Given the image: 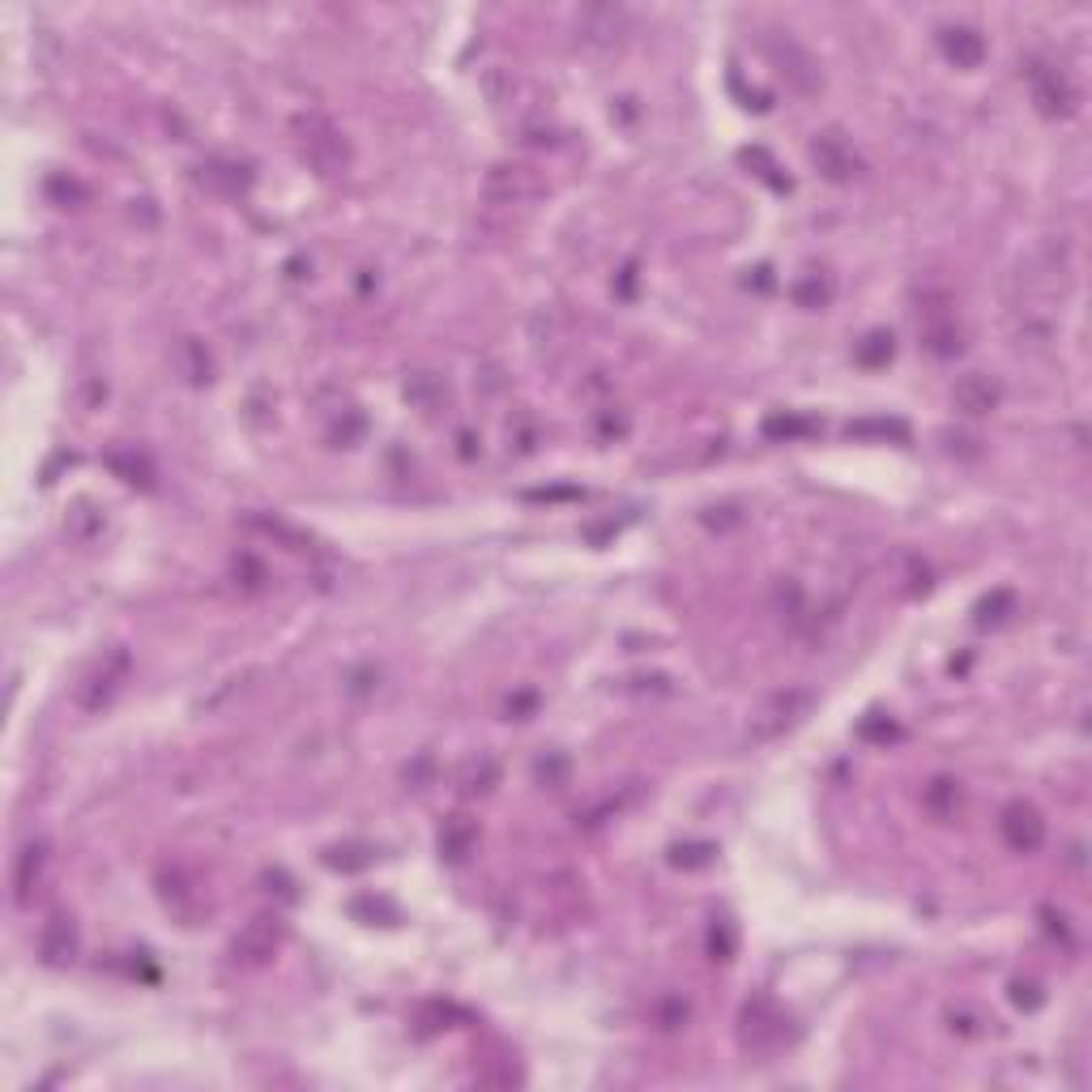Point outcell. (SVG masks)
<instances>
[{
  "mask_svg": "<svg viewBox=\"0 0 1092 1092\" xmlns=\"http://www.w3.org/2000/svg\"><path fill=\"white\" fill-rule=\"evenodd\" d=\"M129 674H132L129 649L125 645L107 649V653H98L94 666L78 679V687H73V701H78L81 713H103V708L120 696V687L129 683Z\"/></svg>",
  "mask_w": 1092,
  "mask_h": 1092,
  "instance_id": "cell-1",
  "label": "cell"
},
{
  "mask_svg": "<svg viewBox=\"0 0 1092 1092\" xmlns=\"http://www.w3.org/2000/svg\"><path fill=\"white\" fill-rule=\"evenodd\" d=\"M294 132H299V145H303V158L316 176H341L350 163V145L341 137V129L334 125L329 116L321 112H308L294 120Z\"/></svg>",
  "mask_w": 1092,
  "mask_h": 1092,
  "instance_id": "cell-2",
  "label": "cell"
},
{
  "mask_svg": "<svg viewBox=\"0 0 1092 1092\" xmlns=\"http://www.w3.org/2000/svg\"><path fill=\"white\" fill-rule=\"evenodd\" d=\"M815 704V696L806 692V687H785V692H777V696H768L764 704L755 708L752 713V739L755 743H768V739H781L785 730H794L799 726V721L806 717V708Z\"/></svg>",
  "mask_w": 1092,
  "mask_h": 1092,
  "instance_id": "cell-3",
  "label": "cell"
},
{
  "mask_svg": "<svg viewBox=\"0 0 1092 1092\" xmlns=\"http://www.w3.org/2000/svg\"><path fill=\"white\" fill-rule=\"evenodd\" d=\"M764 52H768V60L785 73V81H790L799 94H819V85H824V73H819V60L806 52L799 39H790V34H777V39L764 43Z\"/></svg>",
  "mask_w": 1092,
  "mask_h": 1092,
  "instance_id": "cell-4",
  "label": "cell"
},
{
  "mask_svg": "<svg viewBox=\"0 0 1092 1092\" xmlns=\"http://www.w3.org/2000/svg\"><path fill=\"white\" fill-rule=\"evenodd\" d=\"M1024 78H1028V90H1033V103H1037L1041 116H1071L1075 112L1079 94H1075V85L1066 81L1063 69L1046 65V60H1028Z\"/></svg>",
  "mask_w": 1092,
  "mask_h": 1092,
  "instance_id": "cell-5",
  "label": "cell"
},
{
  "mask_svg": "<svg viewBox=\"0 0 1092 1092\" xmlns=\"http://www.w3.org/2000/svg\"><path fill=\"white\" fill-rule=\"evenodd\" d=\"M739 1041H743L747 1050H755V1054L777 1050L781 1041H785V1015L772 1008L768 999H752L743 1008V1020H739Z\"/></svg>",
  "mask_w": 1092,
  "mask_h": 1092,
  "instance_id": "cell-6",
  "label": "cell"
},
{
  "mask_svg": "<svg viewBox=\"0 0 1092 1092\" xmlns=\"http://www.w3.org/2000/svg\"><path fill=\"white\" fill-rule=\"evenodd\" d=\"M278 939H282V922H278V917H269V913H261V917H252V922L235 935V943H231V956H235V964L256 968V964H265L269 956H274Z\"/></svg>",
  "mask_w": 1092,
  "mask_h": 1092,
  "instance_id": "cell-7",
  "label": "cell"
},
{
  "mask_svg": "<svg viewBox=\"0 0 1092 1092\" xmlns=\"http://www.w3.org/2000/svg\"><path fill=\"white\" fill-rule=\"evenodd\" d=\"M811 163L819 167V176L832 180V183L854 180V176H858V167H862V163H858V154L850 150V141H845L837 129L819 132V137L811 141Z\"/></svg>",
  "mask_w": 1092,
  "mask_h": 1092,
  "instance_id": "cell-8",
  "label": "cell"
},
{
  "mask_svg": "<svg viewBox=\"0 0 1092 1092\" xmlns=\"http://www.w3.org/2000/svg\"><path fill=\"white\" fill-rule=\"evenodd\" d=\"M999 832L1015 854H1033V850H1041V841H1046V819H1041L1028 803H1012L999 819Z\"/></svg>",
  "mask_w": 1092,
  "mask_h": 1092,
  "instance_id": "cell-9",
  "label": "cell"
},
{
  "mask_svg": "<svg viewBox=\"0 0 1092 1092\" xmlns=\"http://www.w3.org/2000/svg\"><path fill=\"white\" fill-rule=\"evenodd\" d=\"M939 47L956 69H977L981 60H986V39H981L977 26H943Z\"/></svg>",
  "mask_w": 1092,
  "mask_h": 1092,
  "instance_id": "cell-10",
  "label": "cell"
},
{
  "mask_svg": "<svg viewBox=\"0 0 1092 1092\" xmlns=\"http://www.w3.org/2000/svg\"><path fill=\"white\" fill-rule=\"evenodd\" d=\"M952 401H956V410L961 414H990L999 406V385L990 376H981V372H973V376H961L956 380V389H952Z\"/></svg>",
  "mask_w": 1092,
  "mask_h": 1092,
  "instance_id": "cell-11",
  "label": "cell"
},
{
  "mask_svg": "<svg viewBox=\"0 0 1092 1092\" xmlns=\"http://www.w3.org/2000/svg\"><path fill=\"white\" fill-rule=\"evenodd\" d=\"M196 183H201L205 192H218V196H239V192L252 183V171L239 167V163H223V158H210V163L196 167Z\"/></svg>",
  "mask_w": 1092,
  "mask_h": 1092,
  "instance_id": "cell-12",
  "label": "cell"
},
{
  "mask_svg": "<svg viewBox=\"0 0 1092 1092\" xmlns=\"http://www.w3.org/2000/svg\"><path fill=\"white\" fill-rule=\"evenodd\" d=\"M39 952L47 964H69L73 952H78V930H73V917H52L43 926V939H39Z\"/></svg>",
  "mask_w": 1092,
  "mask_h": 1092,
  "instance_id": "cell-13",
  "label": "cell"
},
{
  "mask_svg": "<svg viewBox=\"0 0 1092 1092\" xmlns=\"http://www.w3.org/2000/svg\"><path fill=\"white\" fill-rule=\"evenodd\" d=\"M491 196H508V201H521V196H534L543 183L530 167H495L491 171Z\"/></svg>",
  "mask_w": 1092,
  "mask_h": 1092,
  "instance_id": "cell-14",
  "label": "cell"
},
{
  "mask_svg": "<svg viewBox=\"0 0 1092 1092\" xmlns=\"http://www.w3.org/2000/svg\"><path fill=\"white\" fill-rule=\"evenodd\" d=\"M43 862H47V845H43V841H30L26 850L18 854V866H14V888H18V901H30V888L39 883Z\"/></svg>",
  "mask_w": 1092,
  "mask_h": 1092,
  "instance_id": "cell-15",
  "label": "cell"
},
{
  "mask_svg": "<svg viewBox=\"0 0 1092 1092\" xmlns=\"http://www.w3.org/2000/svg\"><path fill=\"white\" fill-rule=\"evenodd\" d=\"M474 841H478V828L465 815H452L444 832H440V854H444L448 862H461V858L474 850Z\"/></svg>",
  "mask_w": 1092,
  "mask_h": 1092,
  "instance_id": "cell-16",
  "label": "cell"
},
{
  "mask_svg": "<svg viewBox=\"0 0 1092 1092\" xmlns=\"http://www.w3.org/2000/svg\"><path fill=\"white\" fill-rule=\"evenodd\" d=\"M619 26H623L619 9H585L581 14V30H585V39H594V43L619 39Z\"/></svg>",
  "mask_w": 1092,
  "mask_h": 1092,
  "instance_id": "cell-17",
  "label": "cell"
},
{
  "mask_svg": "<svg viewBox=\"0 0 1092 1092\" xmlns=\"http://www.w3.org/2000/svg\"><path fill=\"white\" fill-rule=\"evenodd\" d=\"M406 397L414 401V406L432 410V406H440V401L448 397V389H444V380H440L436 372H414L406 380Z\"/></svg>",
  "mask_w": 1092,
  "mask_h": 1092,
  "instance_id": "cell-18",
  "label": "cell"
},
{
  "mask_svg": "<svg viewBox=\"0 0 1092 1092\" xmlns=\"http://www.w3.org/2000/svg\"><path fill=\"white\" fill-rule=\"evenodd\" d=\"M495 781H499V764L487 755H478L461 768V794H487Z\"/></svg>",
  "mask_w": 1092,
  "mask_h": 1092,
  "instance_id": "cell-19",
  "label": "cell"
},
{
  "mask_svg": "<svg viewBox=\"0 0 1092 1092\" xmlns=\"http://www.w3.org/2000/svg\"><path fill=\"white\" fill-rule=\"evenodd\" d=\"M112 470L125 478V483H132V487H154V470H150V461L145 457H137V452H112Z\"/></svg>",
  "mask_w": 1092,
  "mask_h": 1092,
  "instance_id": "cell-20",
  "label": "cell"
},
{
  "mask_svg": "<svg viewBox=\"0 0 1092 1092\" xmlns=\"http://www.w3.org/2000/svg\"><path fill=\"white\" fill-rule=\"evenodd\" d=\"M325 862L338 866V870H367V866L376 862V858H372V850H367V845H338V850L325 854Z\"/></svg>",
  "mask_w": 1092,
  "mask_h": 1092,
  "instance_id": "cell-21",
  "label": "cell"
},
{
  "mask_svg": "<svg viewBox=\"0 0 1092 1092\" xmlns=\"http://www.w3.org/2000/svg\"><path fill=\"white\" fill-rule=\"evenodd\" d=\"M850 436H879V440H905L910 436V427H905L901 419H862V423H850Z\"/></svg>",
  "mask_w": 1092,
  "mask_h": 1092,
  "instance_id": "cell-22",
  "label": "cell"
},
{
  "mask_svg": "<svg viewBox=\"0 0 1092 1092\" xmlns=\"http://www.w3.org/2000/svg\"><path fill=\"white\" fill-rule=\"evenodd\" d=\"M892 359V334H866L858 341V363L866 367H883Z\"/></svg>",
  "mask_w": 1092,
  "mask_h": 1092,
  "instance_id": "cell-23",
  "label": "cell"
},
{
  "mask_svg": "<svg viewBox=\"0 0 1092 1092\" xmlns=\"http://www.w3.org/2000/svg\"><path fill=\"white\" fill-rule=\"evenodd\" d=\"M794 299H799L803 308H819V303L828 299V282L819 278V274H806L799 286H794Z\"/></svg>",
  "mask_w": 1092,
  "mask_h": 1092,
  "instance_id": "cell-24",
  "label": "cell"
},
{
  "mask_svg": "<svg viewBox=\"0 0 1092 1092\" xmlns=\"http://www.w3.org/2000/svg\"><path fill=\"white\" fill-rule=\"evenodd\" d=\"M1015 606V598L1008 594V589H999L995 598H986V602L977 606V623H1003L1008 619V610Z\"/></svg>",
  "mask_w": 1092,
  "mask_h": 1092,
  "instance_id": "cell-25",
  "label": "cell"
},
{
  "mask_svg": "<svg viewBox=\"0 0 1092 1092\" xmlns=\"http://www.w3.org/2000/svg\"><path fill=\"white\" fill-rule=\"evenodd\" d=\"M743 163H755V167H759L755 176H759V180H768L772 188H790V180L777 176V163H772V158H768L764 150H759V145H755V150H743Z\"/></svg>",
  "mask_w": 1092,
  "mask_h": 1092,
  "instance_id": "cell-26",
  "label": "cell"
},
{
  "mask_svg": "<svg viewBox=\"0 0 1092 1092\" xmlns=\"http://www.w3.org/2000/svg\"><path fill=\"white\" fill-rule=\"evenodd\" d=\"M47 196H52V201H60V205H73V201H85V188H81L78 180L52 176V180H47Z\"/></svg>",
  "mask_w": 1092,
  "mask_h": 1092,
  "instance_id": "cell-27",
  "label": "cell"
},
{
  "mask_svg": "<svg viewBox=\"0 0 1092 1092\" xmlns=\"http://www.w3.org/2000/svg\"><path fill=\"white\" fill-rule=\"evenodd\" d=\"M926 341H930V350H935V354H956V350H961V334H956L952 325H930Z\"/></svg>",
  "mask_w": 1092,
  "mask_h": 1092,
  "instance_id": "cell-28",
  "label": "cell"
},
{
  "mask_svg": "<svg viewBox=\"0 0 1092 1092\" xmlns=\"http://www.w3.org/2000/svg\"><path fill=\"white\" fill-rule=\"evenodd\" d=\"M713 845H679V850H674V866H704V862H713Z\"/></svg>",
  "mask_w": 1092,
  "mask_h": 1092,
  "instance_id": "cell-29",
  "label": "cell"
},
{
  "mask_svg": "<svg viewBox=\"0 0 1092 1092\" xmlns=\"http://www.w3.org/2000/svg\"><path fill=\"white\" fill-rule=\"evenodd\" d=\"M538 781H546V785H563V777H568V759L563 755H550V759H538Z\"/></svg>",
  "mask_w": 1092,
  "mask_h": 1092,
  "instance_id": "cell-30",
  "label": "cell"
},
{
  "mask_svg": "<svg viewBox=\"0 0 1092 1092\" xmlns=\"http://www.w3.org/2000/svg\"><path fill=\"white\" fill-rule=\"evenodd\" d=\"M708 948H713L717 961H730V952H734V930H730L726 922H717L713 935H708Z\"/></svg>",
  "mask_w": 1092,
  "mask_h": 1092,
  "instance_id": "cell-31",
  "label": "cell"
},
{
  "mask_svg": "<svg viewBox=\"0 0 1092 1092\" xmlns=\"http://www.w3.org/2000/svg\"><path fill=\"white\" fill-rule=\"evenodd\" d=\"M764 432L768 436H799V432H811V423H803V419H768Z\"/></svg>",
  "mask_w": 1092,
  "mask_h": 1092,
  "instance_id": "cell-32",
  "label": "cell"
},
{
  "mask_svg": "<svg viewBox=\"0 0 1092 1092\" xmlns=\"http://www.w3.org/2000/svg\"><path fill=\"white\" fill-rule=\"evenodd\" d=\"M1012 999L1020 1003V1008H1041V990L1033 986V981H1028V986H1024V981H1015V986H1012Z\"/></svg>",
  "mask_w": 1092,
  "mask_h": 1092,
  "instance_id": "cell-33",
  "label": "cell"
},
{
  "mask_svg": "<svg viewBox=\"0 0 1092 1092\" xmlns=\"http://www.w3.org/2000/svg\"><path fill=\"white\" fill-rule=\"evenodd\" d=\"M525 708H534V696H517V701H508V713H525Z\"/></svg>",
  "mask_w": 1092,
  "mask_h": 1092,
  "instance_id": "cell-34",
  "label": "cell"
}]
</instances>
